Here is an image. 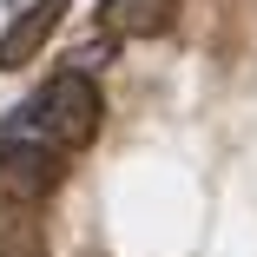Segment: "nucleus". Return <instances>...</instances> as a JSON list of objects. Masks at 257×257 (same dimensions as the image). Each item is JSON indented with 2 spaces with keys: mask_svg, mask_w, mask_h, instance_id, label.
<instances>
[{
  "mask_svg": "<svg viewBox=\"0 0 257 257\" xmlns=\"http://www.w3.org/2000/svg\"><path fill=\"white\" fill-rule=\"evenodd\" d=\"M99 119H106V99H99V86H92L79 66H66L53 86L40 92V125H46V139H53L60 152L92 145V139H99Z\"/></svg>",
  "mask_w": 257,
  "mask_h": 257,
  "instance_id": "f257e3e1",
  "label": "nucleus"
},
{
  "mask_svg": "<svg viewBox=\"0 0 257 257\" xmlns=\"http://www.w3.org/2000/svg\"><path fill=\"white\" fill-rule=\"evenodd\" d=\"M99 27H106V40H159L178 27V0H106Z\"/></svg>",
  "mask_w": 257,
  "mask_h": 257,
  "instance_id": "20e7f679",
  "label": "nucleus"
},
{
  "mask_svg": "<svg viewBox=\"0 0 257 257\" xmlns=\"http://www.w3.org/2000/svg\"><path fill=\"white\" fill-rule=\"evenodd\" d=\"M0 257H46V218L20 198H0Z\"/></svg>",
  "mask_w": 257,
  "mask_h": 257,
  "instance_id": "39448f33",
  "label": "nucleus"
},
{
  "mask_svg": "<svg viewBox=\"0 0 257 257\" xmlns=\"http://www.w3.org/2000/svg\"><path fill=\"white\" fill-rule=\"evenodd\" d=\"M60 178H66V165H60V152L46 145V139H40V145H33V139H7V145H0V198L40 204Z\"/></svg>",
  "mask_w": 257,
  "mask_h": 257,
  "instance_id": "f03ea898",
  "label": "nucleus"
},
{
  "mask_svg": "<svg viewBox=\"0 0 257 257\" xmlns=\"http://www.w3.org/2000/svg\"><path fill=\"white\" fill-rule=\"evenodd\" d=\"M60 20H66V0H33V7H27L7 33H0V73H20V66L40 53V46L53 40Z\"/></svg>",
  "mask_w": 257,
  "mask_h": 257,
  "instance_id": "7ed1b4c3",
  "label": "nucleus"
}]
</instances>
